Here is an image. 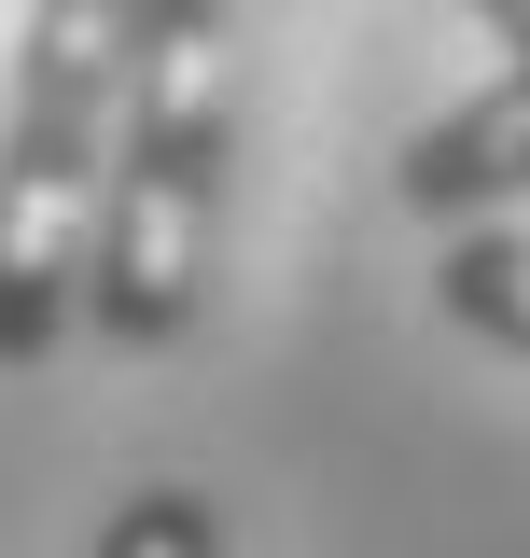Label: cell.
Masks as SVG:
<instances>
[{
	"label": "cell",
	"mask_w": 530,
	"mask_h": 558,
	"mask_svg": "<svg viewBox=\"0 0 530 558\" xmlns=\"http://www.w3.org/2000/svg\"><path fill=\"white\" fill-rule=\"evenodd\" d=\"M224 182H238V0H154L112 126V196H98V266H84V336L154 363L209 322L224 266Z\"/></svg>",
	"instance_id": "6da1fadb"
},
{
	"label": "cell",
	"mask_w": 530,
	"mask_h": 558,
	"mask_svg": "<svg viewBox=\"0 0 530 558\" xmlns=\"http://www.w3.org/2000/svg\"><path fill=\"white\" fill-rule=\"evenodd\" d=\"M154 0H28L14 28V98H0V377L57 363L84 336V266H98V196H112V126Z\"/></svg>",
	"instance_id": "7a4b0ae2"
},
{
	"label": "cell",
	"mask_w": 530,
	"mask_h": 558,
	"mask_svg": "<svg viewBox=\"0 0 530 558\" xmlns=\"http://www.w3.org/2000/svg\"><path fill=\"white\" fill-rule=\"evenodd\" d=\"M489 14V43H503V70H530V0H474Z\"/></svg>",
	"instance_id": "8992f818"
},
{
	"label": "cell",
	"mask_w": 530,
	"mask_h": 558,
	"mask_svg": "<svg viewBox=\"0 0 530 558\" xmlns=\"http://www.w3.org/2000/svg\"><path fill=\"white\" fill-rule=\"evenodd\" d=\"M84 558H224V502H209V488H127V502H112V517H98V545Z\"/></svg>",
	"instance_id": "5b68a950"
},
{
	"label": "cell",
	"mask_w": 530,
	"mask_h": 558,
	"mask_svg": "<svg viewBox=\"0 0 530 558\" xmlns=\"http://www.w3.org/2000/svg\"><path fill=\"white\" fill-rule=\"evenodd\" d=\"M433 307H447L474 349L530 363V223H474V238H447V252H433Z\"/></svg>",
	"instance_id": "277c9868"
},
{
	"label": "cell",
	"mask_w": 530,
	"mask_h": 558,
	"mask_svg": "<svg viewBox=\"0 0 530 558\" xmlns=\"http://www.w3.org/2000/svg\"><path fill=\"white\" fill-rule=\"evenodd\" d=\"M392 196L419 209V223H447V238L517 223V209H530V70H503V84L447 98V112L392 154Z\"/></svg>",
	"instance_id": "3957f363"
}]
</instances>
